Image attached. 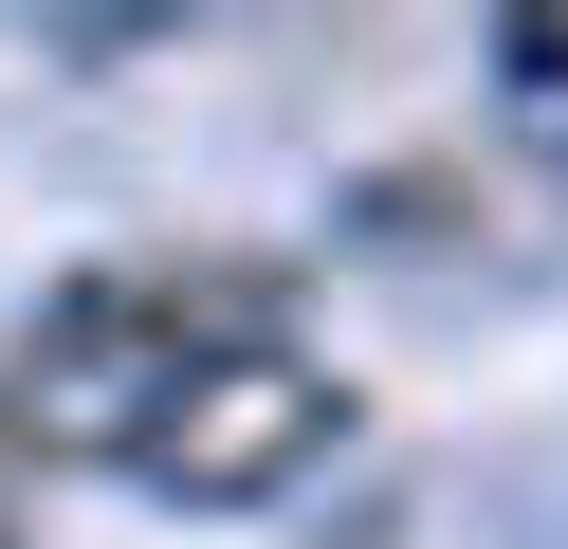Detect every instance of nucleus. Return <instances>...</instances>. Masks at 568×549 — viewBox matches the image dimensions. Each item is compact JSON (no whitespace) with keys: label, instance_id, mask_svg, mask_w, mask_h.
Here are the masks:
<instances>
[{"label":"nucleus","instance_id":"3","mask_svg":"<svg viewBox=\"0 0 568 549\" xmlns=\"http://www.w3.org/2000/svg\"><path fill=\"white\" fill-rule=\"evenodd\" d=\"M19 458H38V421H19V385H0V476H19Z\"/></svg>","mask_w":568,"mask_h":549},{"label":"nucleus","instance_id":"1","mask_svg":"<svg viewBox=\"0 0 568 549\" xmlns=\"http://www.w3.org/2000/svg\"><path fill=\"white\" fill-rule=\"evenodd\" d=\"M257 329H275L257 256H111V275L38 293V329L0 348V385H19L38 458H129V439L165 421V385L221 366V348H257Z\"/></svg>","mask_w":568,"mask_h":549},{"label":"nucleus","instance_id":"2","mask_svg":"<svg viewBox=\"0 0 568 549\" xmlns=\"http://www.w3.org/2000/svg\"><path fill=\"white\" fill-rule=\"evenodd\" d=\"M331 439H348V385L294 348V329H257V348H221V366L165 385V421L129 439V476L184 495V512H257V495H294Z\"/></svg>","mask_w":568,"mask_h":549}]
</instances>
